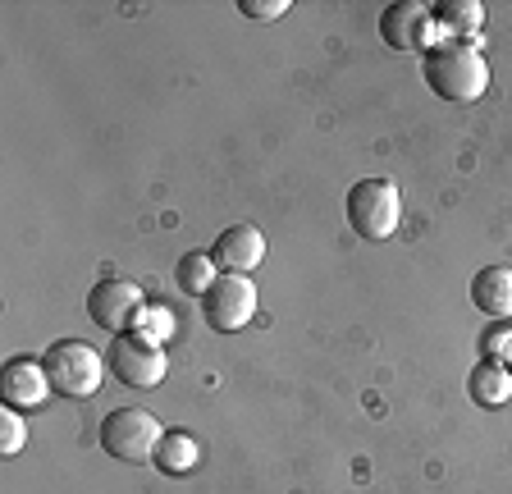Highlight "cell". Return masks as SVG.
Segmentation results:
<instances>
[{"label": "cell", "instance_id": "cell-16", "mask_svg": "<svg viewBox=\"0 0 512 494\" xmlns=\"http://www.w3.org/2000/svg\"><path fill=\"white\" fill-rule=\"evenodd\" d=\"M23 444H28V421L19 417V408H0V453L19 458Z\"/></svg>", "mask_w": 512, "mask_h": 494}, {"label": "cell", "instance_id": "cell-2", "mask_svg": "<svg viewBox=\"0 0 512 494\" xmlns=\"http://www.w3.org/2000/svg\"><path fill=\"white\" fill-rule=\"evenodd\" d=\"M343 211H348L352 234L380 243V238H394L398 220H403V197H398V188L389 179H357L348 188Z\"/></svg>", "mask_w": 512, "mask_h": 494}, {"label": "cell", "instance_id": "cell-17", "mask_svg": "<svg viewBox=\"0 0 512 494\" xmlns=\"http://www.w3.org/2000/svg\"><path fill=\"white\" fill-rule=\"evenodd\" d=\"M138 334H147V339H160V344H165V339H170L174 334V316H170V307H142L138 312Z\"/></svg>", "mask_w": 512, "mask_h": 494}, {"label": "cell", "instance_id": "cell-1", "mask_svg": "<svg viewBox=\"0 0 512 494\" xmlns=\"http://www.w3.org/2000/svg\"><path fill=\"white\" fill-rule=\"evenodd\" d=\"M421 78L444 101H480L490 92V65L476 42H439L421 55Z\"/></svg>", "mask_w": 512, "mask_h": 494}, {"label": "cell", "instance_id": "cell-10", "mask_svg": "<svg viewBox=\"0 0 512 494\" xmlns=\"http://www.w3.org/2000/svg\"><path fill=\"white\" fill-rule=\"evenodd\" d=\"M0 394H5V408H37L51 394V376H46L42 362L32 357H14L0 371Z\"/></svg>", "mask_w": 512, "mask_h": 494}, {"label": "cell", "instance_id": "cell-11", "mask_svg": "<svg viewBox=\"0 0 512 494\" xmlns=\"http://www.w3.org/2000/svg\"><path fill=\"white\" fill-rule=\"evenodd\" d=\"M471 302H476V312L494 316V321H508L512 316V270L485 266L476 280H471Z\"/></svg>", "mask_w": 512, "mask_h": 494}, {"label": "cell", "instance_id": "cell-4", "mask_svg": "<svg viewBox=\"0 0 512 494\" xmlns=\"http://www.w3.org/2000/svg\"><path fill=\"white\" fill-rule=\"evenodd\" d=\"M160 421L151 417L147 408H119L101 421V449L119 462H156V449H160Z\"/></svg>", "mask_w": 512, "mask_h": 494}, {"label": "cell", "instance_id": "cell-5", "mask_svg": "<svg viewBox=\"0 0 512 494\" xmlns=\"http://www.w3.org/2000/svg\"><path fill=\"white\" fill-rule=\"evenodd\" d=\"M110 371H115L119 385L128 389H156L170 371V357L160 348V339H147V334H115V344H110Z\"/></svg>", "mask_w": 512, "mask_h": 494}, {"label": "cell", "instance_id": "cell-6", "mask_svg": "<svg viewBox=\"0 0 512 494\" xmlns=\"http://www.w3.org/2000/svg\"><path fill=\"white\" fill-rule=\"evenodd\" d=\"M142 307H147V302H142V289L133 280H119V275L96 280L92 293H87V316H92V325H101L106 334H128V325H138Z\"/></svg>", "mask_w": 512, "mask_h": 494}, {"label": "cell", "instance_id": "cell-12", "mask_svg": "<svg viewBox=\"0 0 512 494\" xmlns=\"http://www.w3.org/2000/svg\"><path fill=\"white\" fill-rule=\"evenodd\" d=\"M430 19H435V33L444 42H471L485 28V5L480 0H444L439 10H430Z\"/></svg>", "mask_w": 512, "mask_h": 494}, {"label": "cell", "instance_id": "cell-18", "mask_svg": "<svg viewBox=\"0 0 512 494\" xmlns=\"http://www.w3.org/2000/svg\"><path fill=\"white\" fill-rule=\"evenodd\" d=\"M238 10H243L247 19L270 23V19H279V14H288V0H238Z\"/></svg>", "mask_w": 512, "mask_h": 494}, {"label": "cell", "instance_id": "cell-19", "mask_svg": "<svg viewBox=\"0 0 512 494\" xmlns=\"http://www.w3.org/2000/svg\"><path fill=\"white\" fill-rule=\"evenodd\" d=\"M485 353H490V362H503V357L512 362V330L508 325H499V330L485 334Z\"/></svg>", "mask_w": 512, "mask_h": 494}, {"label": "cell", "instance_id": "cell-3", "mask_svg": "<svg viewBox=\"0 0 512 494\" xmlns=\"http://www.w3.org/2000/svg\"><path fill=\"white\" fill-rule=\"evenodd\" d=\"M42 366L51 376V389L64 398H92L101 389V376H106V357L83 339H64V344L46 348Z\"/></svg>", "mask_w": 512, "mask_h": 494}, {"label": "cell", "instance_id": "cell-9", "mask_svg": "<svg viewBox=\"0 0 512 494\" xmlns=\"http://www.w3.org/2000/svg\"><path fill=\"white\" fill-rule=\"evenodd\" d=\"M220 275H252L266 261V234L256 225H229L211 247Z\"/></svg>", "mask_w": 512, "mask_h": 494}, {"label": "cell", "instance_id": "cell-8", "mask_svg": "<svg viewBox=\"0 0 512 494\" xmlns=\"http://www.w3.org/2000/svg\"><path fill=\"white\" fill-rule=\"evenodd\" d=\"M430 33H435V19H430V10L416 5V0H394V5L380 14V37L389 51H407V55L421 51L426 55Z\"/></svg>", "mask_w": 512, "mask_h": 494}, {"label": "cell", "instance_id": "cell-14", "mask_svg": "<svg viewBox=\"0 0 512 494\" xmlns=\"http://www.w3.org/2000/svg\"><path fill=\"white\" fill-rule=\"evenodd\" d=\"M197 462H202V449H197V440H192V435H183V430H165V435H160L156 467L165 476H188Z\"/></svg>", "mask_w": 512, "mask_h": 494}, {"label": "cell", "instance_id": "cell-15", "mask_svg": "<svg viewBox=\"0 0 512 494\" xmlns=\"http://www.w3.org/2000/svg\"><path fill=\"white\" fill-rule=\"evenodd\" d=\"M174 280H179V289L188 293V298H206L211 284L220 280V266H215L211 252H188V257L179 261V270H174Z\"/></svg>", "mask_w": 512, "mask_h": 494}, {"label": "cell", "instance_id": "cell-13", "mask_svg": "<svg viewBox=\"0 0 512 494\" xmlns=\"http://www.w3.org/2000/svg\"><path fill=\"white\" fill-rule=\"evenodd\" d=\"M467 389H471V398H476L480 408H503L512 398V371L503 362H485L471 371V380H467Z\"/></svg>", "mask_w": 512, "mask_h": 494}, {"label": "cell", "instance_id": "cell-7", "mask_svg": "<svg viewBox=\"0 0 512 494\" xmlns=\"http://www.w3.org/2000/svg\"><path fill=\"white\" fill-rule=\"evenodd\" d=\"M202 312H206V325L220 334H234L243 330L247 321L256 316V284L252 275H220L211 284V293L202 298Z\"/></svg>", "mask_w": 512, "mask_h": 494}]
</instances>
